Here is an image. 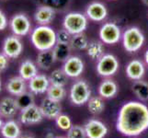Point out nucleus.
Returning <instances> with one entry per match:
<instances>
[{"label":"nucleus","mask_w":148,"mask_h":138,"mask_svg":"<svg viewBox=\"0 0 148 138\" xmlns=\"http://www.w3.org/2000/svg\"><path fill=\"white\" fill-rule=\"evenodd\" d=\"M63 70L68 78H77L84 71V63L78 56H70L64 61Z\"/></svg>","instance_id":"nucleus-12"},{"label":"nucleus","mask_w":148,"mask_h":138,"mask_svg":"<svg viewBox=\"0 0 148 138\" xmlns=\"http://www.w3.org/2000/svg\"><path fill=\"white\" fill-rule=\"evenodd\" d=\"M19 76L24 80L29 81L33 78L35 76L38 75V68L37 65H35L32 60H25L20 64L19 69H18Z\"/></svg>","instance_id":"nucleus-22"},{"label":"nucleus","mask_w":148,"mask_h":138,"mask_svg":"<svg viewBox=\"0 0 148 138\" xmlns=\"http://www.w3.org/2000/svg\"><path fill=\"white\" fill-rule=\"evenodd\" d=\"M88 108L92 114H100L105 109V103L104 100H102V97H92V98H90L88 101Z\"/></svg>","instance_id":"nucleus-29"},{"label":"nucleus","mask_w":148,"mask_h":138,"mask_svg":"<svg viewBox=\"0 0 148 138\" xmlns=\"http://www.w3.org/2000/svg\"><path fill=\"white\" fill-rule=\"evenodd\" d=\"M16 101L18 103L19 111L24 108H27V107L34 104V94L30 91H25L24 93L16 97Z\"/></svg>","instance_id":"nucleus-30"},{"label":"nucleus","mask_w":148,"mask_h":138,"mask_svg":"<svg viewBox=\"0 0 148 138\" xmlns=\"http://www.w3.org/2000/svg\"><path fill=\"white\" fill-rule=\"evenodd\" d=\"M55 138H67V137H63V136H57V137H55Z\"/></svg>","instance_id":"nucleus-42"},{"label":"nucleus","mask_w":148,"mask_h":138,"mask_svg":"<svg viewBox=\"0 0 148 138\" xmlns=\"http://www.w3.org/2000/svg\"><path fill=\"white\" fill-rule=\"evenodd\" d=\"M126 75L132 80H140L145 73V67L140 60H132L126 66Z\"/></svg>","instance_id":"nucleus-19"},{"label":"nucleus","mask_w":148,"mask_h":138,"mask_svg":"<svg viewBox=\"0 0 148 138\" xmlns=\"http://www.w3.org/2000/svg\"><path fill=\"white\" fill-rule=\"evenodd\" d=\"M122 44L129 53H135L145 43V35L137 27L128 28L122 34Z\"/></svg>","instance_id":"nucleus-4"},{"label":"nucleus","mask_w":148,"mask_h":138,"mask_svg":"<svg viewBox=\"0 0 148 138\" xmlns=\"http://www.w3.org/2000/svg\"><path fill=\"white\" fill-rule=\"evenodd\" d=\"M91 98V90L88 84L84 80L75 82L70 89V100L75 105H84Z\"/></svg>","instance_id":"nucleus-5"},{"label":"nucleus","mask_w":148,"mask_h":138,"mask_svg":"<svg viewBox=\"0 0 148 138\" xmlns=\"http://www.w3.org/2000/svg\"><path fill=\"white\" fill-rule=\"evenodd\" d=\"M84 128L88 138H104L108 134V127L102 122L96 119L89 120Z\"/></svg>","instance_id":"nucleus-13"},{"label":"nucleus","mask_w":148,"mask_h":138,"mask_svg":"<svg viewBox=\"0 0 148 138\" xmlns=\"http://www.w3.org/2000/svg\"><path fill=\"white\" fill-rule=\"evenodd\" d=\"M99 38L102 43L106 44H115L120 42L121 38V29L113 22H107L99 30Z\"/></svg>","instance_id":"nucleus-8"},{"label":"nucleus","mask_w":148,"mask_h":138,"mask_svg":"<svg viewBox=\"0 0 148 138\" xmlns=\"http://www.w3.org/2000/svg\"><path fill=\"white\" fill-rule=\"evenodd\" d=\"M44 116L42 114L40 108L36 104H32L27 108L20 110L19 121L25 125H34L38 124L42 121Z\"/></svg>","instance_id":"nucleus-9"},{"label":"nucleus","mask_w":148,"mask_h":138,"mask_svg":"<svg viewBox=\"0 0 148 138\" xmlns=\"http://www.w3.org/2000/svg\"><path fill=\"white\" fill-rule=\"evenodd\" d=\"M86 50V54L92 60H99L104 55V46L102 43L98 42V41H93L88 43Z\"/></svg>","instance_id":"nucleus-25"},{"label":"nucleus","mask_w":148,"mask_h":138,"mask_svg":"<svg viewBox=\"0 0 148 138\" xmlns=\"http://www.w3.org/2000/svg\"><path fill=\"white\" fill-rule=\"evenodd\" d=\"M46 93H47L48 98L54 100H57V101H61L65 97L66 90L64 89V87L51 85Z\"/></svg>","instance_id":"nucleus-31"},{"label":"nucleus","mask_w":148,"mask_h":138,"mask_svg":"<svg viewBox=\"0 0 148 138\" xmlns=\"http://www.w3.org/2000/svg\"><path fill=\"white\" fill-rule=\"evenodd\" d=\"M32 43L37 50H52L57 43L56 32L48 25H39L30 34Z\"/></svg>","instance_id":"nucleus-2"},{"label":"nucleus","mask_w":148,"mask_h":138,"mask_svg":"<svg viewBox=\"0 0 148 138\" xmlns=\"http://www.w3.org/2000/svg\"><path fill=\"white\" fill-rule=\"evenodd\" d=\"M116 128L125 136H138L148 129V107L140 101H129L121 107Z\"/></svg>","instance_id":"nucleus-1"},{"label":"nucleus","mask_w":148,"mask_h":138,"mask_svg":"<svg viewBox=\"0 0 148 138\" xmlns=\"http://www.w3.org/2000/svg\"><path fill=\"white\" fill-rule=\"evenodd\" d=\"M37 65L43 70H49L55 62L53 50L40 51L37 55Z\"/></svg>","instance_id":"nucleus-21"},{"label":"nucleus","mask_w":148,"mask_h":138,"mask_svg":"<svg viewBox=\"0 0 148 138\" xmlns=\"http://www.w3.org/2000/svg\"><path fill=\"white\" fill-rule=\"evenodd\" d=\"M63 27L72 35L83 33L88 27V17L79 12H70L64 18Z\"/></svg>","instance_id":"nucleus-3"},{"label":"nucleus","mask_w":148,"mask_h":138,"mask_svg":"<svg viewBox=\"0 0 148 138\" xmlns=\"http://www.w3.org/2000/svg\"><path fill=\"white\" fill-rule=\"evenodd\" d=\"M118 92V86L111 79H106L99 87V96L104 99H110L115 97Z\"/></svg>","instance_id":"nucleus-23"},{"label":"nucleus","mask_w":148,"mask_h":138,"mask_svg":"<svg viewBox=\"0 0 148 138\" xmlns=\"http://www.w3.org/2000/svg\"><path fill=\"white\" fill-rule=\"evenodd\" d=\"M45 138H55V136L53 135V133H48V134L45 135Z\"/></svg>","instance_id":"nucleus-38"},{"label":"nucleus","mask_w":148,"mask_h":138,"mask_svg":"<svg viewBox=\"0 0 148 138\" xmlns=\"http://www.w3.org/2000/svg\"><path fill=\"white\" fill-rule=\"evenodd\" d=\"M3 121H2V119H1V115H0V130H1V128H2V125H3Z\"/></svg>","instance_id":"nucleus-40"},{"label":"nucleus","mask_w":148,"mask_h":138,"mask_svg":"<svg viewBox=\"0 0 148 138\" xmlns=\"http://www.w3.org/2000/svg\"><path fill=\"white\" fill-rule=\"evenodd\" d=\"M55 17L54 10L49 6H40L34 13V19L40 25H48Z\"/></svg>","instance_id":"nucleus-17"},{"label":"nucleus","mask_w":148,"mask_h":138,"mask_svg":"<svg viewBox=\"0 0 148 138\" xmlns=\"http://www.w3.org/2000/svg\"><path fill=\"white\" fill-rule=\"evenodd\" d=\"M67 138H86L85 128L80 125H73L67 131Z\"/></svg>","instance_id":"nucleus-33"},{"label":"nucleus","mask_w":148,"mask_h":138,"mask_svg":"<svg viewBox=\"0 0 148 138\" xmlns=\"http://www.w3.org/2000/svg\"><path fill=\"white\" fill-rule=\"evenodd\" d=\"M26 80H24L21 76H13V78H9L7 82L6 89L7 91L9 94L13 96H18L20 94L24 93L25 91H27V86H26Z\"/></svg>","instance_id":"nucleus-18"},{"label":"nucleus","mask_w":148,"mask_h":138,"mask_svg":"<svg viewBox=\"0 0 148 138\" xmlns=\"http://www.w3.org/2000/svg\"><path fill=\"white\" fill-rule=\"evenodd\" d=\"M53 52V55L55 61H60V62H64L70 57L71 54V48L70 44L68 43H57L54 47L52 49Z\"/></svg>","instance_id":"nucleus-24"},{"label":"nucleus","mask_w":148,"mask_h":138,"mask_svg":"<svg viewBox=\"0 0 148 138\" xmlns=\"http://www.w3.org/2000/svg\"><path fill=\"white\" fill-rule=\"evenodd\" d=\"M8 57L4 53H0V73L4 72L8 66Z\"/></svg>","instance_id":"nucleus-35"},{"label":"nucleus","mask_w":148,"mask_h":138,"mask_svg":"<svg viewBox=\"0 0 148 138\" xmlns=\"http://www.w3.org/2000/svg\"><path fill=\"white\" fill-rule=\"evenodd\" d=\"M67 78L63 69H55L53 70L50 76V83L51 85L59 86V87H65L67 84Z\"/></svg>","instance_id":"nucleus-28"},{"label":"nucleus","mask_w":148,"mask_h":138,"mask_svg":"<svg viewBox=\"0 0 148 138\" xmlns=\"http://www.w3.org/2000/svg\"><path fill=\"white\" fill-rule=\"evenodd\" d=\"M132 89L139 100L143 101L148 100V83L142 81L141 79L135 80V82L132 86Z\"/></svg>","instance_id":"nucleus-26"},{"label":"nucleus","mask_w":148,"mask_h":138,"mask_svg":"<svg viewBox=\"0 0 148 138\" xmlns=\"http://www.w3.org/2000/svg\"><path fill=\"white\" fill-rule=\"evenodd\" d=\"M2 51L8 58H17L23 51L22 42L16 35L8 36L4 40Z\"/></svg>","instance_id":"nucleus-10"},{"label":"nucleus","mask_w":148,"mask_h":138,"mask_svg":"<svg viewBox=\"0 0 148 138\" xmlns=\"http://www.w3.org/2000/svg\"><path fill=\"white\" fill-rule=\"evenodd\" d=\"M88 43H89L88 39L86 36V34L83 32V33L72 35V39H71L69 44L73 50L80 51L88 48Z\"/></svg>","instance_id":"nucleus-27"},{"label":"nucleus","mask_w":148,"mask_h":138,"mask_svg":"<svg viewBox=\"0 0 148 138\" xmlns=\"http://www.w3.org/2000/svg\"><path fill=\"white\" fill-rule=\"evenodd\" d=\"M86 15L89 19L96 22L104 20L108 16V9L104 4L99 1L90 3L86 10Z\"/></svg>","instance_id":"nucleus-14"},{"label":"nucleus","mask_w":148,"mask_h":138,"mask_svg":"<svg viewBox=\"0 0 148 138\" xmlns=\"http://www.w3.org/2000/svg\"><path fill=\"white\" fill-rule=\"evenodd\" d=\"M119 69V62L113 54H107L98 60L97 72L101 76L109 78L117 73Z\"/></svg>","instance_id":"nucleus-6"},{"label":"nucleus","mask_w":148,"mask_h":138,"mask_svg":"<svg viewBox=\"0 0 148 138\" xmlns=\"http://www.w3.org/2000/svg\"><path fill=\"white\" fill-rule=\"evenodd\" d=\"M55 124L59 129L63 131H68L71 127L73 126L72 121H71L70 117L68 115L62 114V113L55 119Z\"/></svg>","instance_id":"nucleus-32"},{"label":"nucleus","mask_w":148,"mask_h":138,"mask_svg":"<svg viewBox=\"0 0 148 138\" xmlns=\"http://www.w3.org/2000/svg\"><path fill=\"white\" fill-rule=\"evenodd\" d=\"M0 90H1V79H0Z\"/></svg>","instance_id":"nucleus-43"},{"label":"nucleus","mask_w":148,"mask_h":138,"mask_svg":"<svg viewBox=\"0 0 148 138\" xmlns=\"http://www.w3.org/2000/svg\"><path fill=\"white\" fill-rule=\"evenodd\" d=\"M145 63L148 65V50L145 52Z\"/></svg>","instance_id":"nucleus-39"},{"label":"nucleus","mask_w":148,"mask_h":138,"mask_svg":"<svg viewBox=\"0 0 148 138\" xmlns=\"http://www.w3.org/2000/svg\"><path fill=\"white\" fill-rule=\"evenodd\" d=\"M9 27L14 35L18 37H23L29 33L32 30V23L26 14L18 13L10 19Z\"/></svg>","instance_id":"nucleus-7"},{"label":"nucleus","mask_w":148,"mask_h":138,"mask_svg":"<svg viewBox=\"0 0 148 138\" xmlns=\"http://www.w3.org/2000/svg\"><path fill=\"white\" fill-rule=\"evenodd\" d=\"M142 1L144 2V3L146 5V6H148V0H142Z\"/></svg>","instance_id":"nucleus-41"},{"label":"nucleus","mask_w":148,"mask_h":138,"mask_svg":"<svg viewBox=\"0 0 148 138\" xmlns=\"http://www.w3.org/2000/svg\"><path fill=\"white\" fill-rule=\"evenodd\" d=\"M51 86L50 79L47 76L42 74H38L29 81V91L33 94H43L47 92L49 87Z\"/></svg>","instance_id":"nucleus-15"},{"label":"nucleus","mask_w":148,"mask_h":138,"mask_svg":"<svg viewBox=\"0 0 148 138\" xmlns=\"http://www.w3.org/2000/svg\"><path fill=\"white\" fill-rule=\"evenodd\" d=\"M72 39V34L69 33L67 30L63 29L56 32V40L59 43H70V41Z\"/></svg>","instance_id":"nucleus-34"},{"label":"nucleus","mask_w":148,"mask_h":138,"mask_svg":"<svg viewBox=\"0 0 148 138\" xmlns=\"http://www.w3.org/2000/svg\"><path fill=\"white\" fill-rule=\"evenodd\" d=\"M0 132L4 138H18L21 135L20 126L14 120H8L4 122Z\"/></svg>","instance_id":"nucleus-20"},{"label":"nucleus","mask_w":148,"mask_h":138,"mask_svg":"<svg viewBox=\"0 0 148 138\" xmlns=\"http://www.w3.org/2000/svg\"><path fill=\"white\" fill-rule=\"evenodd\" d=\"M18 138H36V137L32 134H23L20 136H18Z\"/></svg>","instance_id":"nucleus-37"},{"label":"nucleus","mask_w":148,"mask_h":138,"mask_svg":"<svg viewBox=\"0 0 148 138\" xmlns=\"http://www.w3.org/2000/svg\"><path fill=\"white\" fill-rule=\"evenodd\" d=\"M40 108L44 118H47L49 120H55L62 112V106L60 104V101L52 100L48 97L42 100Z\"/></svg>","instance_id":"nucleus-11"},{"label":"nucleus","mask_w":148,"mask_h":138,"mask_svg":"<svg viewBox=\"0 0 148 138\" xmlns=\"http://www.w3.org/2000/svg\"><path fill=\"white\" fill-rule=\"evenodd\" d=\"M18 111H19V108L16 99L6 97L0 101V115L3 118L12 119L18 113Z\"/></svg>","instance_id":"nucleus-16"},{"label":"nucleus","mask_w":148,"mask_h":138,"mask_svg":"<svg viewBox=\"0 0 148 138\" xmlns=\"http://www.w3.org/2000/svg\"><path fill=\"white\" fill-rule=\"evenodd\" d=\"M8 19L5 13L0 9V30H3L8 27Z\"/></svg>","instance_id":"nucleus-36"}]
</instances>
